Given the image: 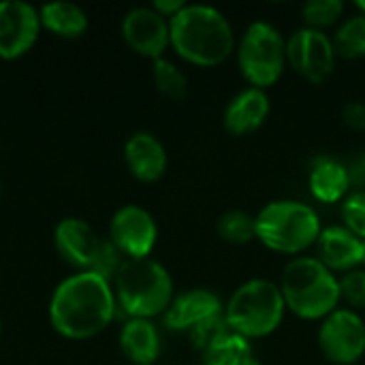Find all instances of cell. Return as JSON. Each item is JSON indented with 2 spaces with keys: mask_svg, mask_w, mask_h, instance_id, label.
<instances>
[{
  "mask_svg": "<svg viewBox=\"0 0 365 365\" xmlns=\"http://www.w3.org/2000/svg\"><path fill=\"white\" fill-rule=\"evenodd\" d=\"M115 310L111 282L92 272H77L53 289L49 323L66 340H90L111 325Z\"/></svg>",
  "mask_w": 365,
  "mask_h": 365,
  "instance_id": "cell-1",
  "label": "cell"
},
{
  "mask_svg": "<svg viewBox=\"0 0 365 365\" xmlns=\"http://www.w3.org/2000/svg\"><path fill=\"white\" fill-rule=\"evenodd\" d=\"M169 36L178 56L197 66L222 64L235 43L229 19L207 4H186L169 19Z\"/></svg>",
  "mask_w": 365,
  "mask_h": 365,
  "instance_id": "cell-2",
  "label": "cell"
},
{
  "mask_svg": "<svg viewBox=\"0 0 365 365\" xmlns=\"http://www.w3.org/2000/svg\"><path fill=\"white\" fill-rule=\"evenodd\" d=\"M115 302L128 319H154L173 302V280L154 259H124L111 280Z\"/></svg>",
  "mask_w": 365,
  "mask_h": 365,
  "instance_id": "cell-3",
  "label": "cell"
},
{
  "mask_svg": "<svg viewBox=\"0 0 365 365\" xmlns=\"http://www.w3.org/2000/svg\"><path fill=\"white\" fill-rule=\"evenodd\" d=\"M280 293L291 312L302 319H327L340 304L338 278L312 257H297L284 265Z\"/></svg>",
  "mask_w": 365,
  "mask_h": 365,
  "instance_id": "cell-4",
  "label": "cell"
},
{
  "mask_svg": "<svg viewBox=\"0 0 365 365\" xmlns=\"http://www.w3.org/2000/svg\"><path fill=\"white\" fill-rule=\"evenodd\" d=\"M257 222V237L272 250L284 255H297L319 242L321 218L319 214L299 201H274L267 203Z\"/></svg>",
  "mask_w": 365,
  "mask_h": 365,
  "instance_id": "cell-5",
  "label": "cell"
},
{
  "mask_svg": "<svg viewBox=\"0 0 365 365\" xmlns=\"http://www.w3.org/2000/svg\"><path fill=\"white\" fill-rule=\"evenodd\" d=\"M284 310L287 304L280 287L272 280L255 278L231 295L225 308V319L235 334L250 340L276 331L282 323Z\"/></svg>",
  "mask_w": 365,
  "mask_h": 365,
  "instance_id": "cell-6",
  "label": "cell"
},
{
  "mask_svg": "<svg viewBox=\"0 0 365 365\" xmlns=\"http://www.w3.org/2000/svg\"><path fill=\"white\" fill-rule=\"evenodd\" d=\"M53 244L62 261H66L77 272H92L109 282L115 278L120 265L124 263L118 248L109 237H101L90 222L83 218H64L53 231Z\"/></svg>",
  "mask_w": 365,
  "mask_h": 365,
  "instance_id": "cell-7",
  "label": "cell"
},
{
  "mask_svg": "<svg viewBox=\"0 0 365 365\" xmlns=\"http://www.w3.org/2000/svg\"><path fill=\"white\" fill-rule=\"evenodd\" d=\"M237 62L242 75L252 88H267L278 81L287 62V41L267 21H255L246 28L240 47Z\"/></svg>",
  "mask_w": 365,
  "mask_h": 365,
  "instance_id": "cell-8",
  "label": "cell"
},
{
  "mask_svg": "<svg viewBox=\"0 0 365 365\" xmlns=\"http://www.w3.org/2000/svg\"><path fill=\"white\" fill-rule=\"evenodd\" d=\"M323 355L338 365L359 361L365 353V323L353 310H334L319 329Z\"/></svg>",
  "mask_w": 365,
  "mask_h": 365,
  "instance_id": "cell-9",
  "label": "cell"
},
{
  "mask_svg": "<svg viewBox=\"0 0 365 365\" xmlns=\"http://www.w3.org/2000/svg\"><path fill=\"white\" fill-rule=\"evenodd\" d=\"M156 220L141 205L120 207L109 222V242L126 259H148L156 246Z\"/></svg>",
  "mask_w": 365,
  "mask_h": 365,
  "instance_id": "cell-10",
  "label": "cell"
},
{
  "mask_svg": "<svg viewBox=\"0 0 365 365\" xmlns=\"http://www.w3.org/2000/svg\"><path fill=\"white\" fill-rule=\"evenodd\" d=\"M287 60L306 79L323 83L334 73L336 47L325 32L302 28L287 41Z\"/></svg>",
  "mask_w": 365,
  "mask_h": 365,
  "instance_id": "cell-11",
  "label": "cell"
},
{
  "mask_svg": "<svg viewBox=\"0 0 365 365\" xmlns=\"http://www.w3.org/2000/svg\"><path fill=\"white\" fill-rule=\"evenodd\" d=\"M38 9L24 0L0 2V60H17L32 49L41 32Z\"/></svg>",
  "mask_w": 365,
  "mask_h": 365,
  "instance_id": "cell-12",
  "label": "cell"
},
{
  "mask_svg": "<svg viewBox=\"0 0 365 365\" xmlns=\"http://www.w3.org/2000/svg\"><path fill=\"white\" fill-rule=\"evenodd\" d=\"M122 36L126 45L139 56L158 60L171 45L169 19L156 13L152 6L130 9L122 19Z\"/></svg>",
  "mask_w": 365,
  "mask_h": 365,
  "instance_id": "cell-13",
  "label": "cell"
},
{
  "mask_svg": "<svg viewBox=\"0 0 365 365\" xmlns=\"http://www.w3.org/2000/svg\"><path fill=\"white\" fill-rule=\"evenodd\" d=\"M222 314V304L218 295L207 289H190L173 297L171 306L163 314L165 325L171 331H192L201 323Z\"/></svg>",
  "mask_w": 365,
  "mask_h": 365,
  "instance_id": "cell-14",
  "label": "cell"
},
{
  "mask_svg": "<svg viewBox=\"0 0 365 365\" xmlns=\"http://www.w3.org/2000/svg\"><path fill=\"white\" fill-rule=\"evenodd\" d=\"M124 160L130 175L139 182H158L167 171V150L148 130H139L128 137L124 145Z\"/></svg>",
  "mask_w": 365,
  "mask_h": 365,
  "instance_id": "cell-15",
  "label": "cell"
},
{
  "mask_svg": "<svg viewBox=\"0 0 365 365\" xmlns=\"http://www.w3.org/2000/svg\"><path fill=\"white\" fill-rule=\"evenodd\" d=\"M319 261L329 272H351L361 265L364 240L346 227H329L319 235Z\"/></svg>",
  "mask_w": 365,
  "mask_h": 365,
  "instance_id": "cell-16",
  "label": "cell"
},
{
  "mask_svg": "<svg viewBox=\"0 0 365 365\" xmlns=\"http://www.w3.org/2000/svg\"><path fill=\"white\" fill-rule=\"evenodd\" d=\"M269 115V98L259 88L242 90L225 109V128L233 135L255 133Z\"/></svg>",
  "mask_w": 365,
  "mask_h": 365,
  "instance_id": "cell-17",
  "label": "cell"
},
{
  "mask_svg": "<svg viewBox=\"0 0 365 365\" xmlns=\"http://www.w3.org/2000/svg\"><path fill=\"white\" fill-rule=\"evenodd\" d=\"M120 349L135 365H152L160 353V336L150 319H128L120 329Z\"/></svg>",
  "mask_w": 365,
  "mask_h": 365,
  "instance_id": "cell-18",
  "label": "cell"
},
{
  "mask_svg": "<svg viewBox=\"0 0 365 365\" xmlns=\"http://www.w3.org/2000/svg\"><path fill=\"white\" fill-rule=\"evenodd\" d=\"M351 182L344 163L334 158H317L310 169V190L323 203H336L349 195Z\"/></svg>",
  "mask_w": 365,
  "mask_h": 365,
  "instance_id": "cell-19",
  "label": "cell"
},
{
  "mask_svg": "<svg viewBox=\"0 0 365 365\" xmlns=\"http://www.w3.org/2000/svg\"><path fill=\"white\" fill-rule=\"evenodd\" d=\"M41 26L56 36L77 38L88 30V15L73 2H49L38 9Z\"/></svg>",
  "mask_w": 365,
  "mask_h": 365,
  "instance_id": "cell-20",
  "label": "cell"
},
{
  "mask_svg": "<svg viewBox=\"0 0 365 365\" xmlns=\"http://www.w3.org/2000/svg\"><path fill=\"white\" fill-rule=\"evenodd\" d=\"M203 365H259V361L250 342L244 336L229 331L207 351H203Z\"/></svg>",
  "mask_w": 365,
  "mask_h": 365,
  "instance_id": "cell-21",
  "label": "cell"
},
{
  "mask_svg": "<svg viewBox=\"0 0 365 365\" xmlns=\"http://www.w3.org/2000/svg\"><path fill=\"white\" fill-rule=\"evenodd\" d=\"M336 53L344 58L365 56V15H355L346 19L334 36Z\"/></svg>",
  "mask_w": 365,
  "mask_h": 365,
  "instance_id": "cell-22",
  "label": "cell"
},
{
  "mask_svg": "<svg viewBox=\"0 0 365 365\" xmlns=\"http://www.w3.org/2000/svg\"><path fill=\"white\" fill-rule=\"evenodd\" d=\"M152 77H154V83L160 94H165L173 101H182L186 96V90H188L186 75L171 60H165V58L154 60Z\"/></svg>",
  "mask_w": 365,
  "mask_h": 365,
  "instance_id": "cell-23",
  "label": "cell"
},
{
  "mask_svg": "<svg viewBox=\"0 0 365 365\" xmlns=\"http://www.w3.org/2000/svg\"><path fill=\"white\" fill-rule=\"evenodd\" d=\"M218 235L229 244H248L257 237V222L250 214L233 210L220 216Z\"/></svg>",
  "mask_w": 365,
  "mask_h": 365,
  "instance_id": "cell-24",
  "label": "cell"
},
{
  "mask_svg": "<svg viewBox=\"0 0 365 365\" xmlns=\"http://www.w3.org/2000/svg\"><path fill=\"white\" fill-rule=\"evenodd\" d=\"M342 11H344V2L340 0H310L304 4L302 15H304L306 28L323 32V28L338 21Z\"/></svg>",
  "mask_w": 365,
  "mask_h": 365,
  "instance_id": "cell-25",
  "label": "cell"
},
{
  "mask_svg": "<svg viewBox=\"0 0 365 365\" xmlns=\"http://www.w3.org/2000/svg\"><path fill=\"white\" fill-rule=\"evenodd\" d=\"M229 331H233V329L229 327V323H227V319H225V312H222V314H218V317H214V319L201 323L199 327H195V329L190 331V340H192V346L199 349V351L203 353V351H207L214 342H218L222 336H227Z\"/></svg>",
  "mask_w": 365,
  "mask_h": 365,
  "instance_id": "cell-26",
  "label": "cell"
},
{
  "mask_svg": "<svg viewBox=\"0 0 365 365\" xmlns=\"http://www.w3.org/2000/svg\"><path fill=\"white\" fill-rule=\"evenodd\" d=\"M342 216L346 229L353 231L357 237L365 240V190H355L344 199Z\"/></svg>",
  "mask_w": 365,
  "mask_h": 365,
  "instance_id": "cell-27",
  "label": "cell"
},
{
  "mask_svg": "<svg viewBox=\"0 0 365 365\" xmlns=\"http://www.w3.org/2000/svg\"><path fill=\"white\" fill-rule=\"evenodd\" d=\"M340 299L353 308H365V269H351L340 280Z\"/></svg>",
  "mask_w": 365,
  "mask_h": 365,
  "instance_id": "cell-28",
  "label": "cell"
},
{
  "mask_svg": "<svg viewBox=\"0 0 365 365\" xmlns=\"http://www.w3.org/2000/svg\"><path fill=\"white\" fill-rule=\"evenodd\" d=\"M344 169L349 173V182L351 186L365 190V152H357L355 156H351L344 163Z\"/></svg>",
  "mask_w": 365,
  "mask_h": 365,
  "instance_id": "cell-29",
  "label": "cell"
},
{
  "mask_svg": "<svg viewBox=\"0 0 365 365\" xmlns=\"http://www.w3.org/2000/svg\"><path fill=\"white\" fill-rule=\"evenodd\" d=\"M344 122L351 128L364 130L365 128V105L364 103H351L344 107Z\"/></svg>",
  "mask_w": 365,
  "mask_h": 365,
  "instance_id": "cell-30",
  "label": "cell"
},
{
  "mask_svg": "<svg viewBox=\"0 0 365 365\" xmlns=\"http://www.w3.org/2000/svg\"><path fill=\"white\" fill-rule=\"evenodd\" d=\"M184 6H186V4H184L182 0H156V2L152 4V9H154L156 13H160L165 19L175 17Z\"/></svg>",
  "mask_w": 365,
  "mask_h": 365,
  "instance_id": "cell-31",
  "label": "cell"
},
{
  "mask_svg": "<svg viewBox=\"0 0 365 365\" xmlns=\"http://www.w3.org/2000/svg\"><path fill=\"white\" fill-rule=\"evenodd\" d=\"M357 6H359V9L364 11V15H365V0H359V2H357Z\"/></svg>",
  "mask_w": 365,
  "mask_h": 365,
  "instance_id": "cell-32",
  "label": "cell"
},
{
  "mask_svg": "<svg viewBox=\"0 0 365 365\" xmlns=\"http://www.w3.org/2000/svg\"><path fill=\"white\" fill-rule=\"evenodd\" d=\"M361 265H365V240H364V255H361Z\"/></svg>",
  "mask_w": 365,
  "mask_h": 365,
  "instance_id": "cell-33",
  "label": "cell"
},
{
  "mask_svg": "<svg viewBox=\"0 0 365 365\" xmlns=\"http://www.w3.org/2000/svg\"><path fill=\"white\" fill-rule=\"evenodd\" d=\"M0 336H2V321H0Z\"/></svg>",
  "mask_w": 365,
  "mask_h": 365,
  "instance_id": "cell-34",
  "label": "cell"
}]
</instances>
